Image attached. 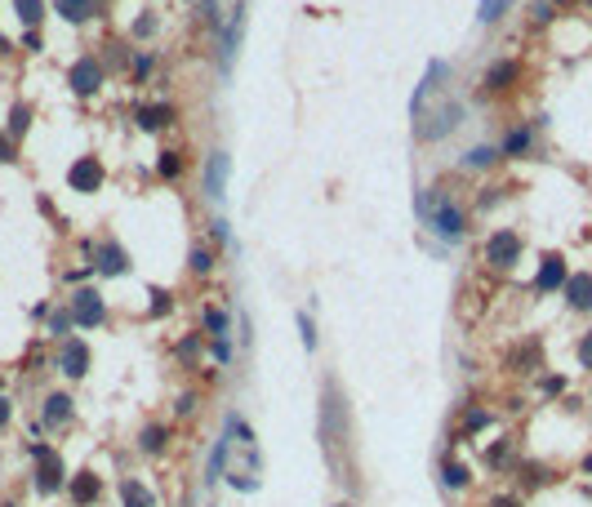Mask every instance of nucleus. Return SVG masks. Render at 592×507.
<instances>
[{
  "label": "nucleus",
  "mask_w": 592,
  "mask_h": 507,
  "mask_svg": "<svg viewBox=\"0 0 592 507\" xmlns=\"http://www.w3.org/2000/svg\"><path fill=\"white\" fill-rule=\"evenodd\" d=\"M566 298H570V307L588 312L592 307V276H570L566 280Z\"/></svg>",
  "instance_id": "ddd939ff"
},
{
  "label": "nucleus",
  "mask_w": 592,
  "mask_h": 507,
  "mask_svg": "<svg viewBox=\"0 0 592 507\" xmlns=\"http://www.w3.org/2000/svg\"><path fill=\"white\" fill-rule=\"evenodd\" d=\"M566 285V263L556 258V254H548L544 258V267H539V280H534V290L539 294H548V290H561Z\"/></svg>",
  "instance_id": "9d476101"
},
{
  "label": "nucleus",
  "mask_w": 592,
  "mask_h": 507,
  "mask_svg": "<svg viewBox=\"0 0 592 507\" xmlns=\"http://www.w3.org/2000/svg\"><path fill=\"white\" fill-rule=\"evenodd\" d=\"M161 174L165 178H178L183 174V156H178V151H161Z\"/></svg>",
  "instance_id": "a878e982"
},
{
  "label": "nucleus",
  "mask_w": 592,
  "mask_h": 507,
  "mask_svg": "<svg viewBox=\"0 0 592 507\" xmlns=\"http://www.w3.org/2000/svg\"><path fill=\"white\" fill-rule=\"evenodd\" d=\"M503 9H507V0H481V13H477V18L481 23H495Z\"/></svg>",
  "instance_id": "c85d7f7f"
},
{
  "label": "nucleus",
  "mask_w": 592,
  "mask_h": 507,
  "mask_svg": "<svg viewBox=\"0 0 592 507\" xmlns=\"http://www.w3.org/2000/svg\"><path fill=\"white\" fill-rule=\"evenodd\" d=\"M147 72H151V58L139 54V58H134V76H147Z\"/></svg>",
  "instance_id": "c9c22d12"
},
{
  "label": "nucleus",
  "mask_w": 592,
  "mask_h": 507,
  "mask_svg": "<svg viewBox=\"0 0 592 507\" xmlns=\"http://www.w3.org/2000/svg\"><path fill=\"white\" fill-rule=\"evenodd\" d=\"M227 445H232V436H223V441H214V454H210V471H205V485H214L218 476H223V467H227Z\"/></svg>",
  "instance_id": "dca6fc26"
},
{
  "label": "nucleus",
  "mask_w": 592,
  "mask_h": 507,
  "mask_svg": "<svg viewBox=\"0 0 592 507\" xmlns=\"http://www.w3.org/2000/svg\"><path fill=\"white\" fill-rule=\"evenodd\" d=\"M67 187H72V192H98V187H103V160H98V156H80L72 169H67Z\"/></svg>",
  "instance_id": "7ed1b4c3"
},
{
  "label": "nucleus",
  "mask_w": 592,
  "mask_h": 507,
  "mask_svg": "<svg viewBox=\"0 0 592 507\" xmlns=\"http://www.w3.org/2000/svg\"><path fill=\"white\" fill-rule=\"evenodd\" d=\"M27 125H31V107H14L9 111V133H14V138H23V133H27Z\"/></svg>",
  "instance_id": "5701e85b"
},
{
  "label": "nucleus",
  "mask_w": 592,
  "mask_h": 507,
  "mask_svg": "<svg viewBox=\"0 0 592 507\" xmlns=\"http://www.w3.org/2000/svg\"><path fill=\"white\" fill-rule=\"evenodd\" d=\"M98 272H103V276H125V267H129V258H125V249L121 245H116V241H107L103 249H98Z\"/></svg>",
  "instance_id": "9b49d317"
},
{
  "label": "nucleus",
  "mask_w": 592,
  "mask_h": 507,
  "mask_svg": "<svg viewBox=\"0 0 592 507\" xmlns=\"http://www.w3.org/2000/svg\"><path fill=\"white\" fill-rule=\"evenodd\" d=\"M76 320H72V312H54V320H49V329H54L58 338H67V329H72Z\"/></svg>",
  "instance_id": "7c9ffc66"
},
{
  "label": "nucleus",
  "mask_w": 592,
  "mask_h": 507,
  "mask_svg": "<svg viewBox=\"0 0 592 507\" xmlns=\"http://www.w3.org/2000/svg\"><path fill=\"white\" fill-rule=\"evenodd\" d=\"M210 507H214V503H210Z\"/></svg>",
  "instance_id": "a19ab883"
},
{
  "label": "nucleus",
  "mask_w": 592,
  "mask_h": 507,
  "mask_svg": "<svg viewBox=\"0 0 592 507\" xmlns=\"http://www.w3.org/2000/svg\"><path fill=\"white\" fill-rule=\"evenodd\" d=\"M31 459H36L41 463V471H36V485L45 489V494H49V489H58V476H63V467H58V459H54V449H49V445H31Z\"/></svg>",
  "instance_id": "1a4fd4ad"
},
{
  "label": "nucleus",
  "mask_w": 592,
  "mask_h": 507,
  "mask_svg": "<svg viewBox=\"0 0 592 507\" xmlns=\"http://www.w3.org/2000/svg\"><path fill=\"white\" fill-rule=\"evenodd\" d=\"M205 329L214 338H227V312H218V307H205Z\"/></svg>",
  "instance_id": "b1692460"
},
{
  "label": "nucleus",
  "mask_w": 592,
  "mask_h": 507,
  "mask_svg": "<svg viewBox=\"0 0 592 507\" xmlns=\"http://www.w3.org/2000/svg\"><path fill=\"white\" fill-rule=\"evenodd\" d=\"M143 449H147V454H161V449H165V427H147V432H143Z\"/></svg>",
  "instance_id": "cd10ccee"
},
{
  "label": "nucleus",
  "mask_w": 592,
  "mask_h": 507,
  "mask_svg": "<svg viewBox=\"0 0 592 507\" xmlns=\"http://www.w3.org/2000/svg\"><path fill=\"white\" fill-rule=\"evenodd\" d=\"M121 494H125V507H151V494H147L139 481H125V485H121Z\"/></svg>",
  "instance_id": "412c9836"
},
{
  "label": "nucleus",
  "mask_w": 592,
  "mask_h": 507,
  "mask_svg": "<svg viewBox=\"0 0 592 507\" xmlns=\"http://www.w3.org/2000/svg\"><path fill=\"white\" fill-rule=\"evenodd\" d=\"M72 498H76V503H94V498H98V481L90 476V471L72 481Z\"/></svg>",
  "instance_id": "6ab92c4d"
},
{
  "label": "nucleus",
  "mask_w": 592,
  "mask_h": 507,
  "mask_svg": "<svg viewBox=\"0 0 592 507\" xmlns=\"http://www.w3.org/2000/svg\"><path fill=\"white\" fill-rule=\"evenodd\" d=\"M526 147H530V133H526V129H517L512 138L503 143V151H507V156H512V151H526Z\"/></svg>",
  "instance_id": "2f4dec72"
},
{
  "label": "nucleus",
  "mask_w": 592,
  "mask_h": 507,
  "mask_svg": "<svg viewBox=\"0 0 592 507\" xmlns=\"http://www.w3.org/2000/svg\"><path fill=\"white\" fill-rule=\"evenodd\" d=\"M517 76V62H495L485 72V89H507V80Z\"/></svg>",
  "instance_id": "f3484780"
},
{
  "label": "nucleus",
  "mask_w": 592,
  "mask_h": 507,
  "mask_svg": "<svg viewBox=\"0 0 592 507\" xmlns=\"http://www.w3.org/2000/svg\"><path fill=\"white\" fill-rule=\"evenodd\" d=\"M298 334H303V347L316 351V325H312V316H308V312H298Z\"/></svg>",
  "instance_id": "bb28decb"
},
{
  "label": "nucleus",
  "mask_w": 592,
  "mask_h": 507,
  "mask_svg": "<svg viewBox=\"0 0 592 507\" xmlns=\"http://www.w3.org/2000/svg\"><path fill=\"white\" fill-rule=\"evenodd\" d=\"M0 160H5V165H9V160H14V147H9V143H5V138H0Z\"/></svg>",
  "instance_id": "e433bc0d"
},
{
  "label": "nucleus",
  "mask_w": 592,
  "mask_h": 507,
  "mask_svg": "<svg viewBox=\"0 0 592 507\" xmlns=\"http://www.w3.org/2000/svg\"><path fill=\"white\" fill-rule=\"evenodd\" d=\"M196 338H183V343H178V361H196Z\"/></svg>",
  "instance_id": "473e14b6"
},
{
  "label": "nucleus",
  "mask_w": 592,
  "mask_h": 507,
  "mask_svg": "<svg viewBox=\"0 0 592 507\" xmlns=\"http://www.w3.org/2000/svg\"><path fill=\"white\" fill-rule=\"evenodd\" d=\"M14 9H18V18H23L27 27H36V23L45 18V5H41V0H14Z\"/></svg>",
  "instance_id": "aec40b11"
},
{
  "label": "nucleus",
  "mask_w": 592,
  "mask_h": 507,
  "mask_svg": "<svg viewBox=\"0 0 592 507\" xmlns=\"http://www.w3.org/2000/svg\"><path fill=\"white\" fill-rule=\"evenodd\" d=\"M485 258L495 267H512L521 258V241L512 231H495V236H490V245H485Z\"/></svg>",
  "instance_id": "0eeeda50"
},
{
  "label": "nucleus",
  "mask_w": 592,
  "mask_h": 507,
  "mask_svg": "<svg viewBox=\"0 0 592 507\" xmlns=\"http://www.w3.org/2000/svg\"><path fill=\"white\" fill-rule=\"evenodd\" d=\"M423 227H432L436 236H446V241H459L463 236V209L454 205L450 196H436V205H432V214H428V223Z\"/></svg>",
  "instance_id": "f257e3e1"
},
{
  "label": "nucleus",
  "mask_w": 592,
  "mask_h": 507,
  "mask_svg": "<svg viewBox=\"0 0 592 507\" xmlns=\"http://www.w3.org/2000/svg\"><path fill=\"white\" fill-rule=\"evenodd\" d=\"M72 320L85 329H98L107 320V307H103V298H98L94 290H76L72 294Z\"/></svg>",
  "instance_id": "f03ea898"
},
{
  "label": "nucleus",
  "mask_w": 592,
  "mask_h": 507,
  "mask_svg": "<svg viewBox=\"0 0 592 507\" xmlns=\"http://www.w3.org/2000/svg\"><path fill=\"white\" fill-rule=\"evenodd\" d=\"M490 507H517L512 498H495V503H490Z\"/></svg>",
  "instance_id": "58836bf2"
},
{
  "label": "nucleus",
  "mask_w": 592,
  "mask_h": 507,
  "mask_svg": "<svg viewBox=\"0 0 592 507\" xmlns=\"http://www.w3.org/2000/svg\"><path fill=\"white\" fill-rule=\"evenodd\" d=\"M58 369L67 378H80L85 369H90V347L80 343V338H67L63 343V356H58Z\"/></svg>",
  "instance_id": "6e6552de"
},
{
  "label": "nucleus",
  "mask_w": 592,
  "mask_h": 507,
  "mask_svg": "<svg viewBox=\"0 0 592 507\" xmlns=\"http://www.w3.org/2000/svg\"><path fill=\"white\" fill-rule=\"evenodd\" d=\"M334 507H357V503H334Z\"/></svg>",
  "instance_id": "ea45409f"
},
{
  "label": "nucleus",
  "mask_w": 592,
  "mask_h": 507,
  "mask_svg": "<svg viewBox=\"0 0 592 507\" xmlns=\"http://www.w3.org/2000/svg\"><path fill=\"white\" fill-rule=\"evenodd\" d=\"M67 84H72L80 98H90V94H98V84H103V67H98L94 58H80L72 72H67Z\"/></svg>",
  "instance_id": "423d86ee"
},
{
  "label": "nucleus",
  "mask_w": 592,
  "mask_h": 507,
  "mask_svg": "<svg viewBox=\"0 0 592 507\" xmlns=\"http://www.w3.org/2000/svg\"><path fill=\"white\" fill-rule=\"evenodd\" d=\"M241 27H245V9H236V13H232V27H227V36H223V58H227V62H232V54H236Z\"/></svg>",
  "instance_id": "a211bd4d"
},
{
  "label": "nucleus",
  "mask_w": 592,
  "mask_h": 507,
  "mask_svg": "<svg viewBox=\"0 0 592 507\" xmlns=\"http://www.w3.org/2000/svg\"><path fill=\"white\" fill-rule=\"evenodd\" d=\"M495 156H499L495 147H477V151H468V160H463V165H477V169H481V165H490Z\"/></svg>",
  "instance_id": "c756f323"
},
{
  "label": "nucleus",
  "mask_w": 592,
  "mask_h": 507,
  "mask_svg": "<svg viewBox=\"0 0 592 507\" xmlns=\"http://www.w3.org/2000/svg\"><path fill=\"white\" fill-rule=\"evenodd\" d=\"M54 9L63 23H85L94 13V0H54Z\"/></svg>",
  "instance_id": "4468645a"
},
{
  "label": "nucleus",
  "mask_w": 592,
  "mask_h": 507,
  "mask_svg": "<svg viewBox=\"0 0 592 507\" xmlns=\"http://www.w3.org/2000/svg\"><path fill=\"white\" fill-rule=\"evenodd\" d=\"M459 121H463V107H459V103H441V111H436L428 125H419V138H423V143H436V138H446V133L459 125Z\"/></svg>",
  "instance_id": "39448f33"
},
{
  "label": "nucleus",
  "mask_w": 592,
  "mask_h": 507,
  "mask_svg": "<svg viewBox=\"0 0 592 507\" xmlns=\"http://www.w3.org/2000/svg\"><path fill=\"white\" fill-rule=\"evenodd\" d=\"M579 361L592 369V334H583V343H579Z\"/></svg>",
  "instance_id": "f704fd0d"
},
{
  "label": "nucleus",
  "mask_w": 592,
  "mask_h": 507,
  "mask_svg": "<svg viewBox=\"0 0 592 507\" xmlns=\"http://www.w3.org/2000/svg\"><path fill=\"white\" fill-rule=\"evenodd\" d=\"M134 121H139V129H147V133H156L161 125H169V121H174V107H139V111H134Z\"/></svg>",
  "instance_id": "f8f14e48"
},
{
  "label": "nucleus",
  "mask_w": 592,
  "mask_h": 507,
  "mask_svg": "<svg viewBox=\"0 0 592 507\" xmlns=\"http://www.w3.org/2000/svg\"><path fill=\"white\" fill-rule=\"evenodd\" d=\"M232 356V343L227 338H214V361H227Z\"/></svg>",
  "instance_id": "72a5a7b5"
},
{
  "label": "nucleus",
  "mask_w": 592,
  "mask_h": 507,
  "mask_svg": "<svg viewBox=\"0 0 592 507\" xmlns=\"http://www.w3.org/2000/svg\"><path fill=\"white\" fill-rule=\"evenodd\" d=\"M63 418H72V396H63V392H58V396H49V400H45V422H49V427H58Z\"/></svg>",
  "instance_id": "2eb2a0df"
},
{
  "label": "nucleus",
  "mask_w": 592,
  "mask_h": 507,
  "mask_svg": "<svg viewBox=\"0 0 592 507\" xmlns=\"http://www.w3.org/2000/svg\"><path fill=\"white\" fill-rule=\"evenodd\" d=\"M441 485H446V489H463V485H468V467H463V463H446Z\"/></svg>",
  "instance_id": "4be33fe9"
},
{
  "label": "nucleus",
  "mask_w": 592,
  "mask_h": 507,
  "mask_svg": "<svg viewBox=\"0 0 592 507\" xmlns=\"http://www.w3.org/2000/svg\"><path fill=\"white\" fill-rule=\"evenodd\" d=\"M227 174H232L227 151H210V160H205V196L210 200H223L227 196Z\"/></svg>",
  "instance_id": "20e7f679"
},
{
  "label": "nucleus",
  "mask_w": 592,
  "mask_h": 507,
  "mask_svg": "<svg viewBox=\"0 0 592 507\" xmlns=\"http://www.w3.org/2000/svg\"><path fill=\"white\" fill-rule=\"evenodd\" d=\"M5 422H9V400L0 396V427H5Z\"/></svg>",
  "instance_id": "4c0bfd02"
},
{
  "label": "nucleus",
  "mask_w": 592,
  "mask_h": 507,
  "mask_svg": "<svg viewBox=\"0 0 592 507\" xmlns=\"http://www.w3.org/2000/svg\"><path fill=\"white\" fill-rule=\"evenodd\" d=\"M188 263H192V272H196V276H210V272H214V254H210V249H200V245L192 249V258H188Z\"/></svg>",
  "instance_id": "393cba45"
}]
</instances>
